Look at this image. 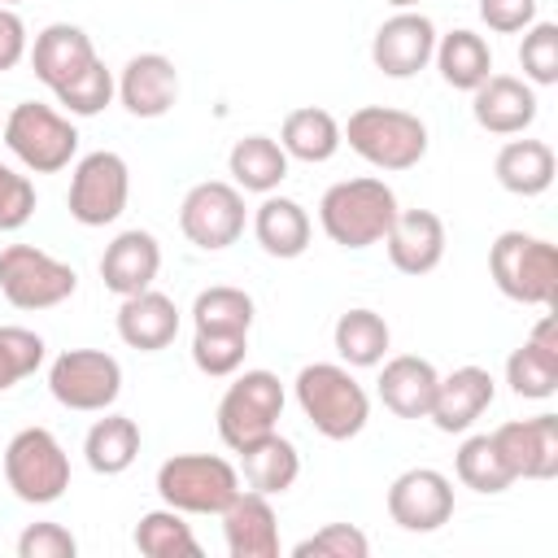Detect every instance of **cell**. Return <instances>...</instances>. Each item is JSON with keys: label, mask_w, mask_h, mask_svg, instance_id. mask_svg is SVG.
Here are the masks:
<instances>
[{"label": "cell", "mask_w": 558, "mask_h": 558, "mask_svg": "<svg viewBox=\"0 0 558 558\" xmlns=\"http://www.w3.org/2000/svg\"><path fill=\"white\" fill-rule=\"evenodd\" d=\"M305 423L327 440H353L371 418V397L344 362H310L292 379Z\"/></svg>", "instance_id": "1"}, {"label": "cell", "mask_w": 558, "mask_h": 558, "mask_svg": "<svg viewBox=\"0 0 558 558\" xmlns=\"http://www.w3.org/2000/svg\"><path fill=\"white\" fill-rule=\"evenodd\" d=\"M397 209V192L384 179H340L318 201V227L340 248H371L388 235Z\"/></svg>", "instance_id": "2"}, {"label": "cell", "mask_w": 558, "mask_h": 558, "mask_svg": "<svg viewBox=\"0 0 558 558\" xmlns=\"http://www.w3.org/2000/svg\"><path fill=\"white\" fill-rule=\"evenodd\" d=\"M340 140L375 170L401 174L414 170L427 157V126L418 113L410 109H392V105H362L349 113V122L340 126Z\"/></svg>", "instance_id": "3"}, {"label": "cell", "mask_w": 558, "mask_h": 558, "mask_svg": "<svg viewBox=\"0 0 558 558\" xmlns=\"http://www.w3.org/2000/svg\"><path fill=\"white\" fill-rule=\"evenodd\" d=\"M488 275L501 296L549 310L558 301V248L545 235L501 231L488 248Z\"/></svg>", "instance_id": "4"}, {"label": "cell", "mask_w": 558, "mask_h": 558, "mask_svg": "<svg viewBox=\"0 0 558 558\" xmlns=\"http://www.w3.org/2000/svg\"><path fill=\"white\" fill-rule=\"evenodd\" d=\"M4 148L31 170V174H57L74 161L78 153V126L70 122V113L39 105V100H22L4 113Z\"/></svg>", "instance_id": "5"}, {"label": "cell", "mask_w": 558, "mask_h": 558, "mask_svg": "<svg viewBox=\"0 0 558 558\" xmlns=\"http://www.w3.org/2000/svg\"><path fill=\"white\" fill-rule=\"evenodd\" d=\"M240 493V471L218 453H174L157 466V497L183 514H222Z\"/></svg>", "instance_id": "6"}, {"label": "cell", "mask_w": 558, "mask_h": 558, "mask_svg": "<svg viewBox=\"0 0 558 558\" xmlns=\"http://www.w3.org/2000/svg\"><path fill=\"white\" fill-rule=\"evenodd\" d=\"M4 484L26 506H52L70 488V453L48 427H22L4 445Z\"/></svg>", "instance_id": "7"}, {"label": "cell", "mask_w": 558, "mask_h": 558, "mask_svg": "<svg viewBox=\"0 0 558 558\" xmlns=\"http://www.w3.org/2000/svg\"><path fill=\"white\" fill-rule=\"evenodd\" d=\"M78 292V270L35 244L0 248V296L13 310H57Z\"/></svg>", "instance_id": "8"}, {"label": "cell", "mask_w": 558, "mask_h": 558, "mask_svg": "<svg viewBox=\"0 0 558 558\" xmlns=\"http://www.w3.org/2000/svg\"><path fill=\"white\" fill-rule=\"evenodd\" d=\"M48 392L78 414H105L122 397V362L105 349H65L48 366Z\"/></svg>", "instance_id": "9"}, {"label": "cell", "mask_w": 558, "mask_h": 558, "mask_svg": "<svg viewBox=\"0 0 558 558\" xmlns=\"http://www.w3.org/2000/svg\"><path fill=\"white\" fill-rule=\"evenodd\" d=\"M283 414V384L275 371H235L218 401V436L227 449H244L275 432Z\"/></svg>", "instance_id": "10"}, {"label": "cell", "mask_w": 558, "mask_h": 558, "mask_svg": "<svg viewBox=\"0 0 558 558\" xmlns=\"http://www.w3.org/2000/svg\"><path fill=\"white\" fill-rule=\"evenodd\" d=\"M126 201H131V166L118 153L96 148V153L74 161L65 205H70V218L78 227H109V222H118Z\"/></svg>", "instance_id": "11"}, {"label": "cell", "mask_w": 558, "mask_h": 558, "mask_svg": "<svg viewBox=\"0 0 558 558\" xmlns=\"http://www.w3.org/2000/svg\"><path fill=\"white\" fill-rule=\"evenodd\" d=\"M179 231L187 235V244H196L205 253L231 248L244 235V192L222 179H205V183L187 187V196L179 205Z\"/></svg>", "instance_id": "12"}, {"label": "cell", "mask_w": 558, "mask_h": 558, "mask_svg": "<svg viewBox=\"0 0 558 558\" xmlns=\"http://www.w3.org/2000/svg\"><path fill=\"white\" fill-rule=\"evenodd\" d=\"M388 519L401 532H436L453 519V484L436 466H410L388 484Z\"/></svg>", "instance_id": "13"}, {"label": "cell", "mask_w": 558, "mask_h": 558, "mask_svg": "<svg viewBox=\"0 0 558 558\" xmlns=\"http://www.w3.org/2000/svg\"><path fill=\"white\" fill-rule=\"evenodd\" d=\"M436 52V22L418 9H397L371 39V61L388 78H414Z\"/></svg>", "instance_id": "14"}, {"label": "cell", "mask_w": 558, "mask_h": 558, "mask_svg": "<svg viewBox=\"0 0 558 558\" xmlns=\"http://www.w3.org/2000/svg\"><path fill=\"white\" fill-rule=\"evenodd\" d=\"M488 436L514 480H554L558 475V414L510 418Z\"/></svg>", "instance_id": "15"}, {"label": "cell", "mask_w": 558, "mask_h": 558, "mask_svg": "<svg viewBox=\"0 0 558 558\" xmlns=\"http://www.w3.org/2000/svg\"><path fill=\"white\" fill-rule=\"evenodd\" d=\"M26 57H31L35 78H39L48 92H61L65 83H74L83 70H92V65L100 61L92 35H87L83 26H74V22H48V26L31 39Z\"/></svg>", "instance_id": "16"}, {"label": "cell", "mask_w": 558, "mask_h": 558, "mask_svg": "<svg viewBox=\"0 0 558 558\" xmlns=\"http://www.w3.org/2000/svg\"><path fill=\"white\" fill-rule=\"evenodd\" d=\"M118 100L131 118H166L179 100V70L166 52H140L118 74Z\"/></svg>", "instance_id": "17"}, {"label": "cell", "mask_w": 558, "mask_h": 558, "mask_svg": "<svg viewBox=\"0 0 558 558\" xmlns=\"http://www.w3.org/2000/svg\"><path fill=\"white\" fill-rule=\"evenodd\" d=\"M379 244L388 248V262L401 275L418 279L445 262V222L432 209H397V218Z\"/></svg>", "instance_id": "18"}, {"label": "cell", "mask_w": 558, "mask_h": 558, "mask_svg": "<svg viewBox=\"0 0 558 558\" xmlns=\"http://www.w3.org/2000/svg\"><path fill=\"white\" fill-rule=\"evenodd\" d=\"M493 397H497V379L484 366H458V371L436 379V397H432L427 418L436 423V432L453 436V432L475 427V418L493 405Z\"/></svg>", "instance_id": "19"}, {"label": "cell", "mask_w": 558, "mask_h": 558, "mask_svg": "<svg viewBox=\"0 0 558 558\" xmlns=\"http://www.w3.org/2000/svg\"><path fill=\"white\" fill-rule=\"evenodd\" d=\"M218 519L231 558H279V519L266 493L240 488Z\"/></svg>", "instance_id": "20"}, {"label": "cell", "mask_w": 558, "mask_h": 558, "mask_svg": "<svg viewBox=\"0 0 558 558\" xmlns=\"http://www.w3.org/2000/svg\"><path fill=\"white\" fill-rule=\"evenodd\" d=\"M506 384L523 401H545L558 392V327L554 314H541L532 336L506 357Z\"/></svg>", "instance_id": "21"}, {"label": "cell", "mask_w": 558, "mask_h": 558, "mask_svg": "<svg viewBox=\"0 0 558 558\" xmlns=\"http://www.w3.org/2000/svg\"><path fill=\"white\" fill-rule=\"evenodd\" d=\"M157 270H161V244L144 227L118 231L100 253V279L113 296H135V292L153 288Z\"/></svg>", "instance_id": "22"}, {"label": "cell", "mask_w": 558, "mask_h": 558, "mask_svg": "<svg viewBox=\"0 0 558 558\" xmlns=\"http://www.w3.org/2000/svg\"><path fill=\"white\" fill-rule=\"evenodd\" d=\"M471 113L488 135H523L536 122V92L527 78L488 74L471 92Z\"/></svg>", "instance_id": "23"}, {"label": "cell", "mask_w": 558, "mask_h": 558, "mask_svg": "<svg viewBox=\"0 0 558 558\" xmlns=\"http://www.w3.org/2000/svg\"><path fill=\"white\" fill-rule=\"evenodd\" d=\"M174 336H179V305L166 292L144 288L135 296H122V305H118V340L126 349L157 353V349H170Z\"/></svg>", "instance_id": "24"}, {"label": "cell", "mask_w": 558, "mask_h": 558, "mask_svg": "<svg viewBox=\"0 0 558 558\" xmlns=\"http://www.w3.org/2000/svg\"><path fill=\"white\" fill-rule=\"evenodd\" d=\"M436 379H440V371L427 357L397 353V357L379 362V401L397 418H427L432 397H436Z\"/></svg>", "instance_id": "25"}, {"label": "cell", "mask_w": 558, "mask_h": 558, "mask_svg": "<svg viewBox=\"0 0 558 558\" xmlns=\"http://www.w3.org/2000/svg\"><path fill=\"white\" fill-rule=\"evenodd\" d=\"M253 235H257V244H262L266 257L292 262V257H301V253L310 248L314 222H310V214H305L301 201L266 192L262 205L253 209Z\"/></svg>", "instance_id": "26"}, {"label": "cell", "mask_w": 558, "mask_h": 558, "mask_svg": "<svg viewBox=\"0 0 558 558\" xmlns=\"http://www.w3.org/2000/svg\"><path fill=\"white\" fill-rule=\"evenodd\" d=\"M235 453H240V475H244V484H248L253 493L279 497V493H288V488L296 484V475H301V453H296V445H292L288 436H279V427L266 432V436H257L253 445H244V449H235Z\"/></svg>", "instance_id": "27"}, {"label": "cell", "mask_w": 558, "mask_h": 558, "mask_svg": "<svg viewBox=\"0 0 558 558\" xmlns=\"http://www.w3.org/2000/svg\"><path fill=\"white\" fill-rule=\"evenodd\" d=\"M554 148L545 140H506L493 157V174L510 196H541L554 183Z\"/></svg>", "instance_id": "28"}, {"label": "cell", "mask_w": 558, "mask_h": 558, "mask_svg": "<svg viewBox=\"0 0 558 558\" xmlns=\"http://www.w3.org/2000/svg\"><path fill=\"white\" fill-rule=\"evenodd\" d=\"M288 161L292 157L283 153L279 140H270V135H244L227 153V174H231V183L240 192L266 196V192H275L288 179Z\"/></svg>", "instance_id": "29"}, {"label": "cell", "mask_w": 558, "mask_h": 558, "mask_svg": "<svg viewBox=\"0 0 558 558\" xmlns=\"http://www.w3.org/2000/svg\"><path fill=\"white\" fill-rule=\"evenodd\" d=\"M279 144H283L288 157H296V161H305V166H323V161H331V157L340 153L344 140H340L336 113H327L323 105H301V109H292V113L283 118Z\"/></svg>", "instance_id": "30"}, {"label": "cell", "mask_w": 558, "mask_h": 558, "mask_svg": "<svg viewBox=\"0 0 558 558\" xmlns=\"http://www.w3.org/2000/svg\"><path fill=\"white\" fill-rule=\"evenodd\" d=\"M440 78L453 87V92H475L488 74H493V48L484 35L458 26L449 35H436V52H432Z\"/></svg>", "instance_id": "31"}, {"label": "cell", "mask_w": 558, "mask_h": 558, "mask_svg": "<svg viewBox=\"0 0 558 558\" xmlns=\"http://www.w3.org/2000/svg\"><path fill=\"white\" fill-rule=\"evenodd\" d=\"M331 344L340 353V362L349 371H366V366H379L388 357V344H392V331L384 323V314L357 305V310H344L331 327Z\"/></svg>", "instance_id": "32"}, {"label": "cell", "mask_w": 558, "mask_h": 558, "mask_svg": "<svg viewBox=\"0 0 558 558\" xmlns=\"http://www.w3.org/2000/svg\"><path fill=\"white\" fill-rule=\"evenodd\" d=\"M83 458L96 475H122L131 471V462L140 458V423L126 414L105 410V418H96L83 436Z\"/></svg>", "instance_id": "33"}, {"label": "cell", "mask_w": 558, "mask_h": 558, "mask_svg": "<svg viewBox=\"0 0 558 558\" xmlns=\"http://www.w3.org/2000/svg\"><path fill=\"white\" fill-rule=\"evenodd\" d=\"M131 541H135V549L144 558H201V541L192 536L187 514L183 510H170V506L140 514Z\"/></svg>", "instance_id": "34"}, {"label": "cell", "mask_w": 558, "mask_h": 558, "mask_svg": "<svg viewBox=\"0 0 558 558\" xmlns=\"http://www.w3.org/2000/svg\"><path fill=\"white\" fill-rule=\"evenodd\" d=\"M453 471H458V480H462L471 493H484V497H497V493H506V488L514 484V475H510V466L501 462V453H497V445H493L488 432L466 436V440L458 445Z\"/></svg>", "instance_id": "35"}, {"label": "cell", "mask_w": 558, "mask_h": 558, "mask_svg": "<svg viewBox=\"0 0 558 558\" xmlns=\"http://www.w3.org/2000/svg\"><path fill=\"white\" fill-rule=\"evenodd\" d=\"M253 314H257L253 296L231 283H214V288L196 292V301H192L196 331H253Z\"/></svg>", "instance_id": "36"}, {"label": "cell", "mask_w": 558, "mask_h": 558, "mask_svg": "<svg viewBox=\"0 0 558 558\" xmlns=\"http://www.w3.org/2000/svg\"><path fill=\"white\" fill-rule=\"evenodd\" d=\"M248 331H196L192 336V366L209 379H231L244 366Z\"/></svg>", "instance_id": "37"}, {"label": "cell", "mask_w": 558, "mask_h": 558, "mask_svg": "<svg viewBox=\"0 0 558 558\" xmlns=\"http://www.w3.org/2000/svg\"><path fill=\"white\" fill-rule=\"evenodd\" d=\"M44 353H48V344L39 331L17 327V323L0 327V392L22 384L26 375H35L44 366Z\"/></svg>", "instance_id": "38"}, {"label": "cell", "mask_w": 558, "mask_h": 558, "mask_svg": "<svg viewBox=\"0 0 558 558\" xmlns=\"http://www.w3.org/2000/svg\"><path fill=\"white\" fill-rule=\"evenodd\" d=\"M57 105L70 113V118H96L105 113V105L118 96V78L113 70H105V61H96L92 70H83L74 83H65L61 92H52Z\"/></svg>", "instance_id": "39"}, {"label": "cell", "mask_w": 558, "mask_h": 558, "mask_svg": "<svg viewBox=\"0 0 558 558\" xmlns=\"http://www.w3.org/2000/svg\"><path fill=\"white\" fill-rule=\"evenodd\" d=\"M519 65H523V78L532 87H554L558 83V26L554 22H532L523 31Z\"/></svg>", "instance_id": "40"}, {"label": "cell", "mask_w": 558, "mask_h": 558, "mask_svg": "<svg viewBox=\"0 0 558 558\" xmlns=\"http://www.w3.org/2000/svg\"><path fill=\"white\" fill-rule=\"evenodd\" d=\"M366 554H371V541L353 523H323L318 532L292 545V558H366Z\"/></svg>", "instance_id": "41"}, {"label": "cell", "mask_w": 558, "mask_h": 558, "mask_svg": "<svg viewBox=\"0 0 558 558\" xmlns=\"http://www.w3.org/2000/svg\"><path fill=\"white\" fill-rule=\"evenodd\" d=\"M35 218V183L0 161V231H22Z\"/></svg>", "instance_id": "42"}, {"label": "cell", "mask_w": 558, "mask_h": 558, "mask_svg": "<svg viewBox=\"0 0 558 558\" xmlns=\"http://www.w3.org/2000/svg\"><path fill=\"white\" fill-rule=\"evenodd\" d=\"M78 541L61 523H26L17 536V558H74Z\"/></svg>", "instance_id": "43"}, {"label": "cell", "mask_w": 558, "mask_h": 558, "mask_svg": "<svg viewBox=\"0 0 558 558\" xmlns=\"http://www.w3.org/2000/svg\"><path fill=\"white\" fill-rule=\"evenodd\" d=\"M480 22L497 35H519L536 22V0H480Z\"/></svg>", "instance_id": "44"}, {"label": "cell", "mask_w": 558, "mask_h": 558, "mask_svg": "<svg viewBox=\"0 0 558 558\" xmlns=\"http://www.w3.org/2000/svg\"><path fill=\"white\" fill-rule=\"evenodd\" d=\"M26 48H31V39H26V22H22L13 9L0 4V74L13 70V65L26 57Z\"/></svg>", "instance_id": "45"}, {"label": "cell", "mask_w": 558, "mask_h": 558, "mask_svg": "<svg viewBox=\"0 0 558 558\" xmlns=\"http://www.w3.org/2000/svg\"><path fill=\"white\" fill-rule=\"evenodd\" d=\"M388 4H392V9H414L418 0H388Z\"/></svg>", "instance_id": "46"}, {"label": "cell", "mask_w": 558, "mask_h": 558, "mask_svg": "<svg viewBox=\"0 0 558 558\" xmlns=\"http://www.w3.org/2000/svg\"><path fill=\"white\" fill-rule=\"evenodd\" d=\"M0 4H4V9H13V4H26V0H0Z\"/></svg>", "instance_id": "47"}, {"label": "cell", "mask_w": 558, "mask_h": 558, "mask_svg": "<svg viewBox=\"0 0 558 558\" xmlns=\"http://www.w3.org/2000/svg\"><path fill=\"white\" fill-rule=\"evenodd\" d=\"M0 126H4V122H0Z\"/></svg>", "instance_id": "48"}]
</instances>
